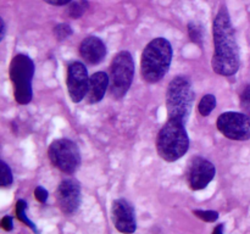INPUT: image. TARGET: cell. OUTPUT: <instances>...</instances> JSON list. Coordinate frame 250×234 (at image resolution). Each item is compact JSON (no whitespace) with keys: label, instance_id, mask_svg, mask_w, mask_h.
Wrapping results in <instances>:
<instances>
[{"label":"cell","instance_id":"obj_1","mask_svg":"<svg viewBox=\"0 0 250 234\" xmlns=\"http://www.w3.org/2000/svg\"><path fill=\"white\" fill-rule=\"evenodd\" d=\"M214 56L212 70L221 76H233L239 68V50L226 7H222L214 20Z\"/></svg>","mask_w":250,"mask_h":234},{"label":"cell","instance_id":"obj_2","mask_svg":"<svg viewBox=\"0 0 250 234\" xmlns=\"http://www.w3.org/2000/svg\"><path fill=\"white\" fill-rule=\"evenodd\" d=\"M172 60V46L165 38H155L146 46L141 60L142 77L148 83H156L165 77Z\"/></svg>","mask_w":250,"mask_h":234},{"label":"cell","instance_id":"obj_3","mask_svg":"<svg viewBox=\"0 0 250 234\" xmlns=\"http://www.w3.org/2000/svg\"><path fill=\"white\" fill-rule=\"evenodd\" d=\"M189 148V138L185 123L177 119H170L164 124L156 139V149L161 158L168 162L177 161Z\"/></svg>","mask_w":250,"mask_h":234},{"label":"cell","instance_id":"obj_4","mask_svg":"<svg viewBox=\"0 0 250 234\" xmlns=\"http://www.w3.org/2000/svg\"><path fill=\"white\" fill-rule=\"evenodd\" d=\"M193 92L189 79L183 76L173 78L166 92V109L170 119H177L186 124L192 111Z\"/></svg>","mask_w":250,"mask_h":234},{"label":"cell","instance_id":"obj_5","mask_svg":"<svg viewBox=\"0 0 250 234\" xmlns=\"http://www.w3.org/2000/svg\"><path fill=\"white\" fill-rule=\"evenodd\" d=\"M10 79L14 84L15 100L26 105L32 100V79L34 75V63L29 56L19 54L10 63Z\"/></svg>","mask_w":250,"mask_h":234},{"label":"cell","instance_id":"obj_6","mask_svg":"<svg viewBox=\"0 0 250 234\" xmlns=\"http://www.w3.org/2000/svg\"><path fill=\"white\" fill-rule=\"evenodd\" d=\"M133 58L128 51H120L112 58L109 75L110 93L115 99H120L128 92L133 80Z\"/></svg>","mask_w":250,"mask_h":234},{"label":"cell","instance_id":"obj_7","mask_svg":"<svg viewBox=\"0 0 250 234\" xmlns=\"http://www.w3.org/2000/svg\"><path fill=\"white\" fill-rule=\"evenodd\" d=\"M48 156L51 163L62 172H76L81 165V154L78 146L70 139H56L48 149Z\"/></svg>","mask_w":250,"mask_h":234},{"label":"cell","instance_id":"obj_8","mask_svg":"<svg viewBox=\"0 0 250 234\" xmlns=\"http://www.w3.org/2000/svg\"><path fill=\"white\" fill-rule=\"evenodd\" d=\"M216 126L226 138L232 140L250 139V117L241 112H225L217 118Z\"/></svg>","mask_w":250,"mask_h":234},{"label":"cell","instance_id":"obj_9","mask_svg":"<svg viewBox=\"0 0 250 234\" xmlns=\"http://www.w3.org/2000/svg\"><path fill=\"white\" fill-rule=\"evenodd\" d=\"M90 77L87 67L80 61L71 62L67 70V90L73 102H80L85 98Z\"/></svg>","mask_w":250,"mask_h":234},{"label":"cell","instance_id":"obj_10","mask_svg":"<svg viewBox=\"0 0 250 234\" xmlns=\"http://www.w3.org/2000/svg\"><path fill=\"white\" fill-rule=\"evenodd\" d=\"M216 168L204 157H194L189 163L187 171V178L189 187L193 190H202L214 179Z\"/></svg>","mask_w":250,"mask_h":234},{"label":"cell","instance_id":"obj_11","mask_svg":"<svg viewBox=\"0 0 250 234\" xmlns=\"http://www.w3.org/2000/svg\"><path fill=\"white\" fill-rule=\"evenodd\" d=\"M56 199L63 214H72L81 204L80 183L72 178L63 179L56 190Z\"/></svg>","mask_w":250,"mask_h":234},{"label":"cell","instance_id":"obj_12","mask_svg":"<svg viewBox=\"0 0 250 234\" xmlns=\"http://www.w3.org/2000/svg\"><path fill=\"white\" fill-rule=\"evenodd\" d=\"M111 214L115 228H116L117 231L125 234L134 233V231H136L137 228L134 209L127 200H115V201L112 202Z\"/></svg>","mask_w":250,"mask_h":234},{"label":"cell","instance_id":"obj_13","mask_svg":"<svg viewBox=\"0 0 250 234\" xmlns=\"http://www.w3.org/2000/svg\"><path fill=\"white\" fill-rule=\"evenodd\" d=\"M81 58L89 65H98L106 56V46L97 37H87L80 45Z\"/></svg>","mask_w":250,"mask_h":234},{"label":"cell","instance_id":"obj_14","mask_svg":"<svg viewBox=\"0 0 250 234\" xmlns=\"http://www.w3.org/2000/svg\"><path fill=\"white\" fill-rule=\"evenodd\" d=\"M109 88V76L105 72H95L89 79V87H88L85 100L88 104H97L102 101Z\"/></svg>","mask_w":250,"mask_h":234},{"label":"cell","instance_id":"obj_15","mask_svg":"<svg viewBox=\"0 0 250 234\" xmlns=\"http://www.w3.org/2000/svg\"><path fill=\"white\" fill-rule=\"evenodd\" d=\"M215 106H216V98L212 94H208L200 100L199 105H198V110H199L202 116H209L212 110L215 109Z\"/></svg>","mask_w":250,"mask_h":234},{"label":"cell","instance_id":"obj_16","mask_svg":"<svg viewBox=\"0 0 250 234\" xmlns=\"http://www.w3.org/2000/svg\"><path fill=\"white\" fill-rule=\"evenodd\" d=\"M26 207H27V204H26V201H24V200H19V201H17V204H16L17 218H19L20 221L23 222L26 226H28L29 228H31L32 231L34 232V233H38V229H37V227L34 226L33 222H32L29 218H27Z\"/></svg>","mask_w":250,"mask_h":234},{"label":"cell","instance_id":"obj_17","mask_svg":"<svg viewBox=\"0 0 250 234\" xmlns=\"http://www.w3.org/2000/svg\"><path fill=\"white\" fill-rule=\"evenodd\" d=\"M88 6H89V4H88L87 0H80V1L71 2L67 11L68 16L72 17V19H78V17H81L84 14V11L88 9Z\"/></svg>","mask_w":250,"mask_h":234},{"label":"cell","instance_id":"obj_18","mask_svg":"<svg viewBox=\"0 0 250 234\" xmlns=\"http://www.w3.org/2000/svg\"><path fill=\"white\" fill-rule=\"evenodd\" d=\"M188 34L189 38L192 39L193 43L202 45L203 43V27L197 22H190L188 24Z\"/></svg>","mask_w":250,"mask_h":234},{"label":"cell","instance_id":"obj_19","mask_svg":"<svg viewBox=\"0 0 250 234\" xmlns=\"http://www.w3.org/2000/svg\"><path fill=\"white\" fill-rule=\"evenodd\" d=\"M54 34L58 40H63L72 34V28L67 23H60L54 27Z\"/></svg>","mask_w":250,"mask_h":234},{"label":"cell","instance_id":"obj_20","mask_svg":"<svg viewBox=\"0 0 250 234\" xmlns=\"http://www.w3.org/2000/svg\"><path fill=\"white\" fill-rule=\"evenodd\" d=\"M0 165H1V185L2 187H9V185L12 184V180H14L12 172L4 161H1Z\"/></svg>","mask_w":250,"mask_h":234},{"label":"cell","instance_id":"obj_21","mask_svg":"<svg viewBox=\"0 0 250 234\" xmlns=\"http://www.w3.org/2000/svg\"><path fill=\"white\" fill-rule=\"evenodd\" d=\"M194 214L205 222H215L219 218V214L216 211H203V210H195Z\"/></svg>","mask_w":250,"mask_h":234},{"label":"cell","instance_id":"obj_22","mask_svg":"<svg viewBox=\"0 0 250 234\" xmlns=\"http://www.w3.org/2000/svg\"><path fill=\"white\" fill-rule=\"evenodd\" d=\"M241 106L246 110H250V84L244 88L241 95Z\"/></svg>","mask_w":250,"mask_h":234},{"label":"cell","instance_id":"obj_23","mask_svg":"<svg viewBox=\"0 0 250 234\" xmlns=\"http://www.w3.org/2000/svg\"><path fill=\"white\" fill-rule=\"evenodd\" d=\"M34 195H36V199L39 202H43V204L48 199V192L43 187H37L36 190H34Z\"/></svg>","mask_w":250,"mask_h":234},{"label":"cell","instance_id":"obj_24","mask_svg":"<svg viewBox=\"0 0 250 234\" xmlns=\"http://www.w3.org/2000/svg\"><path fill=\"white\" fill-rule=\"evenodd\" d=\"M1 227L2 229H5V231L7 232L12 231V228H14V226H12V217L5 216L4 218L1 219Z\"/></svg>","mask_w":250,"mask_h":234},{"label":"cell","instance_id":"obj_25","mask_svg":"<svg viewBox=\"0 0 250 234\" xmlns=\"http://www.w3.org/2000/svg\"><path fill=\"white\" fill-rule=\"evenodd\" d=\"M44 1L50 5H55V6H62V5H67L72 2V0H44Z\"/></svg>","mask_w":250,"mask_h":234},{"label":"cell","instance_id":"obj_26","mask_svg":"<svg viewBox=\"0 0 250 234\" xmlns=\"http://www.w3.org/2000/svg\"><path fill=\"white\" fill-rule=\"evenodd\" d=\"M212 234H224V224H219V226L214 229Z\"/></svg>","mask_w":250,"mask_h":234},{"label":"cell","instance_id":"obj_27","mask_svg":"<svg viewBox=\"0 0 250 234\" xmlns=\"http://www.w3.org/2000/svg\"><path fill=\"white\" fill-rule=\"evenodd\" d=\"M4 36H5V23H4V21L1 20V36H0V40H2V39H4Z\"/></svg>","mask_w":250,"mask_h":234}]
</instances>
